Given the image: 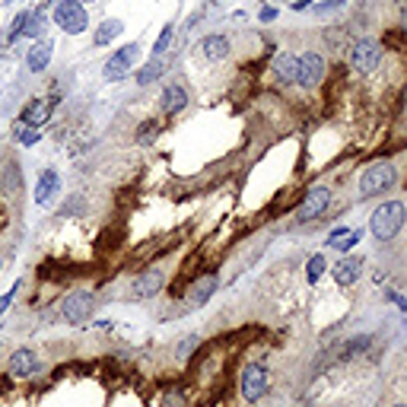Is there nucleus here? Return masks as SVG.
Returning <instances> with one entry per match:
<instances>
[{
    "mask_svg": "<svg viewBox=\"0 0 407 407\" xmlns=\"http://www.w3.org/2000/svg\"><path fill=\"white\" fill-rule=\"evenodd\" d=\"M270 76H274L280 86L296 83V57L287 55V51H280V55L274 57V64H270Z\"/></svg>",
    "mask_w": 407,
    "mask_h": 407,
    "instance_id": "15",
    "label": "nucleus"
},
{
    "mask_svg": "<svg viewBox=\"0 0 407 407\" xmlns=\"http://www.w3.org/2000/svg\"><path fill=\"white\" fill-rule=\"evenodd\" d=\"M16 290H20V283H16V287H13L10 293H4V296H0V315H7V309H10V303H13Z\"/></svg>",
    "mask_w": 407,
    "mask_h": 407,
    "instance_id": "26",
    "label": "nucleus"
},
{
    "mask_svg": "<svg viewBox=\"0 0 407 407\" xmlns=\"http://www.w3.org/2000/svg\"><path fill=\"white\" fill-rule=\"evenodd\" d=\"M198 344H200V338H188V340H181V344L175 347V353H179V357H185V353H188V350H194Z\"/></svg>",
    "mask_w": 407,
    "mask_h": 407,
    "instance_id": "27",
    "label": "nucleus"
},
{
    "mask_svg": "<svg viewBox=\"0 0 407 407\" xmlns=\"http://www.w3.org/2000/svg\"><path fill=\"white\" fill-rule=\"evenodd\" d=\"M55 22L67 35H80L90 29V16H86L83 0H61L55 7Z\"/></svg>",
    "mask_w": 407,
    "mask_h": 407,
    "instance_id": "3",
    "label": "nucleus"
},
{
    "mask_svg": "<svg viewBox=\"0 0 407 407\" xmlns=\"http://www.w3.org/2000/svg\"><path fill=\"white\" fill-rule=\"evenodd\" d=\"M363 347H369V338L350 340V344H347V357H350V353H359V350H363ZM347 357H344V359H347Z\"/></svg>",
    "mask_w": 407,
    "mask_h": 407,
    "instance_id": "28",
    "label": "nucleus"
},
{
    "mask_svg": "<svg viewBox=\"0 0 407 407\" xmlns=\"http://www.w3.org/2000/svg\"><path fill=\"white\" fill-rule=\"evenodd\" d=\"M172 35H175V29L172 26H166L163 32H159V39H156V45H153V57H159L163 51L169 48V42H172Z\"/></svg>",
    "mask_w": 407,
    "mask_h": 407,
    "instance_id": "25",
    "label": "nucleus"
},
{
    "mask_svg": "<svg viewBox=\"0 0 407 407\" xmlns=\"http://www.w3.org/2000/svg\"><path fill=\"white\" fill-rule=\"evenodd\" d=\"M51 55H55V42L42 39V42H35L32 48L26 51V67L32 70V74H42V70L51 64Z\"/></svg>",
    "mask_w": 407,
    "mask_h": 407,
    "instance_id": "14",
    "label": "nucleus"
},
{
    "mask_svg": "<svg viewBox=\"0 0 407 407\" xmlns=\"http://www.w3.org/2000/svg\"><path fill=\"white\" fill-rule=\"evenodd\" d=\"M121 29H125V26H121L118 20H105L102 26L96 29V45H109V42H115L118 35H121Z\"/></svg>",
    "mask_w": 407,
    "mask_h": 407,
    "instance_id": "21",
    "label": "nucleus"
},
{
    "mask_svg": "<svg viewBox=\"0 0 407 407\" xmlns=\"http://www.w3.org/2000/svg\"><path fill=\"white\" fill-rule=\"evenodd\" d=\"M137 57H140V45L137 42H127L125 48H118L115 55L105 61V67H102V76L109 80V83H118V80H125L127 74H131V67L137 64Z\"/></svg>",
    "mask_w": 407,
    "mask_h": 407,
    "instance_id": "5",
    "label": "nucleus"
},
{
    "mask_svg": "<svg viewBox=\"0 0 407 407\" xmlns=\"http://www.w3.org/2000/svg\"><path fill=\"white\" fill-rule=\"evenodd\" d=\"M159 105H163V111H166V115H179V111L188 105V90H185V86H179V83H169L166 90H163Z\"/></svg>",
    "mask_w": 407,
    "mask_h": 407,
    "instance_id": "18",
    "label": "nucleus"
},
{
    "mask_svg": "<svg viewBox=\"0 0 407 407\" xmlns=\"http://www.w3.org/2000/svg\"><path fill=\"white\" fill-rule=\"evenodd\" d=\"M163 287H166V274H163V270H144L137 280H131L127 296L131 299H153Z\"/></svg>",
    "mask_w": 407,
    "mask_h": 407,
    "instance_id": "10",
    "label": "nucleus"
},
{
    "mask_svg": "<svg viewBox=\"0 0 407 407\" xmlns=\"http://www.w3.org/2000/svg\"><path fill=\"white\" fill-rule=\"evenodd\" d=\"M57 191H61V175H57L55 169H45V172L39 175V185H35V204L48 207L51 200L57 198Z\"/></svg>",
    "mask_w": 407,
    "mask_h": 407,
    "instance_id": "12",
    "label": "nucleus"
},
{
    "mask_svg": "<svg viewBox=\"0 0 407 407\" xmlns=\"http://www.w3.org/2000/svg\"><path fill=\"white\" fill-rule=\"evenodd\" d=\"M61 315H64V322H70V324H83L86 318L92 315V293H86V290L67 293L61 303Z\"/></svg>",
    "mask_w": 407,
    "mask_h": 407,
    "instance_id": "9",
    "label": "nucleus"
},
{
    "mask_svg": "<svg viewBox=\"0 0 407 407\" xmlns=\"http://www.w3.org/2000/svg\"><path fill=\"white\" fill-rule=\"evenodd\" d=\"M338 7H344V0H331V4H318V13H328V10H338Z\"/></svg>",
    "mask_w": 407,
    "mask_h": 407,
    "instance_id": "30",
    "label": "nucleus"
},
{
    "mask_svg": "<svg viewBox=\"0 0 407 407\" xmlns=\"http://www.w3.org/2000/svg\"><path fill=\"white\" fill-rule=\"evenodd\" d=\"M347 233H350V226H340V229H334V233L331 235H328V245H331V249H334V245H338V242L340 239H344V235Z\"/></svg>",
    "mask_w": 407,
    "mask_h": 407,
    "instance_id": "29",
    "label": "nucleus"
},
{
    "mask_svg": "<svg viewBox=\"0 0 407 407\" xmlns=\"http://www.w3.org/2000/svg\"><path fill=\"white\" fill-rule=\"evenodd\" d=\"M331 200H334L331 188H324V185L312 188V191L305 194L303 200H299V207H296V223H309V220H315V216H322L324 210L331 207Z\"/></svg>",
    "mask_w": 407,
    "mask_h": 407,
    "instance_id": "6",
    "label": "nucleus"
},
{
    "mask_svg": "<svg viewBox=\"0 0 407 407\" xmlns=\"http://www.w3.org/2000/svg\"><path fill=\"white\" fill-rule=\"evenodd\" d=\"M51 111H55V99H32V102H26L20 121H26L29 127H42L51 121Z\"/></svg>",
    "mask_w": 407,
    "mask_h": 407,
    "instance_id": "11",
    "label": "nucleus"
},
{
    "mask_svg": "<svg viewBox=\"0 0 407 407\" xmlns=\"http://www.w3.org/2000/svg\"><path fill=\"white\" fill-rule=\"evenodd\" d=\"M20 35H29V39H35V42H42V35H45V16L42 13H29L26 26H22Z\"/></svg>",
    "mask_w": 407,
    "mask_h": 407,
    "instance_id": "22",
    "label": "nucleus"
},
{
    "mask_svg": "<svg viewBox=\"0 0 407 407\" xmlns=\"http://www.w3.org/2000/svg\"><path fill=\"white\" fill-rule=\"evenodd\" d=\"M198 51L204 61H223L229 55V39L226 35H207V39H200Z\"/></svg>",
    "mask_w": 407,
    "mask_h": 407,
    "instance_id": "17",
    "label": "nucleus"
},
{
    "mask_svg": "<svg viewBox=\"0 0 407 407\" xmlns=\"http://www.w3.org/2000/svg\"><path fill=\"white\" fill-rule=\"evenodd\" d=\"M401 32H404V39H407V7H404V13H401Z\"/></svg>",
    "mask_w": 407,
    "mask_h": 407,
    "instance_id": "31",
    "label": "nucleus"
},
{
    "mask_svg": "<svg viewBox=\"0 0 407 407\" xmlns=\"http://www.w3.org/2000/svg\"><path fill=\"white\" fill-rule=\"evenodd\" d=\"M394 181H398V172H394L392 163H373V166L359 175V198H379Z\"/></svg>",
    "mask_w": 407,
    "mask_h": 407,
    "instance_id": "2",
    "label": "nucleus"
},
{
    "mask_svg": "<svg viewBox=\"0 0 407 407\" xmlns=\"http://www.w3.org/2000/svg\"><path fill=\"white\" fill-rule=\"evenodd\" d=\"M214 290H216V277H200V280L194 283V290H191V296H188V303H191V305H204L210 296H214Z\"/></svg>",
    "mask_w": 407,
    "mask_h": 407,
    "instance_id": "19",
    "label": "nucleus"
},
{
    "mask_svg": "<svg viewBox=\"0 0 407 407\" xmlns=\"http://www.w3.org/2000/svg\"><path fill=\"white\" fill-rule=\"evenodd\" d=\"M324 80V57L315 51H305L303 57H296V86L303 90H315Z\"/></svg>",
    "mask_w": 407,
    "mask_h": 407,
    "instance_id": "7",
    "label": "nucleus"
},
{
    "mask_svg": "<svg viewBox=\"0 0 407 407\" xmlns=\"http://www.w3.org/2000/svg\"><path fill=\"white\" fill-rule=\"evenodd\" d=\"M7 4H16V0H7Z\"/></svg>",
    "mask_w": 407,
    "mask_h": 407,
    "instance_id": "34",
    "label": "nucleus"
},
{
    "mask_svg": "<svg viewBox=\"0 0 407 407\" xmlns=\"http://www.w3.org/2000/svg\"><path fill=\"white\" fill-rule=\"evenodd\" d=\"M10 373H13L16 379H29V375H35L39 373V357H35L29 347L13 350V357H10Z\"/></svg>",
    "mask_w": 407,
    "mask_h": 407,
    "instance_id": "13",
    "label": "nucleus"
},
{
    "mask_svg": "<svg viewBox=\"0 0 407 407\" xmlns=\"http://www.w3.org/2000/svg\"><path fill=\"white\" fill-rule=\"evenodd\" d=\"M163 70H166V61H150V64H144V67L137 70V86H150V83H156L159 76H163Z\"/></svg>",
    "mask_w": 407,
    "mask_h": 407,
    "instance_id": "20",
    "label": "nucleus"
},
{
    "mask_svg": "<svg viewBox=\"0 0 407 407\" xmlns=\"http://www.w3.org/2000/svg\"><path fill=\"white\" fill-rule=\"evenodd\" d=\"M359 274H363V261H359V258H340V261L331 268V277L340 283V287H350V283H357Z\"/></svg>",
    "mask_w": 407,
    "mask_h": 407,
    "instance_id": "16",
    "label": "nucleus"
},
{
    "mask_svg": "<svg viewBox=\"0 0 407 407\" xmlns=\"http://www.w3.org/2000/svg\"><path fill=\"white\" fill-rule=\"evenodd\" d=\"M379 64H382V48L373 42V39H359V42H353L350 67L357 70V74H373Z\"/></svg>",
    "mask_w": 407,
    "mask_h": 407,
    "instance_id": "8",
    "label": "nucleus"
},
{
    "mask_svg": "<svg viewBox=\"0 0 407 407\" xmlns=\"http://www.w3.org/2000/svg\"><path fill=\"white\" fill-rule=\"evenodd\" d=\"M268 388H270V375H268V369H264L261 363H249L245 369H242L239 392H242V398L249 401V404L261 401L264 394H268Z\"/></svg>",
    "mask_w": 407,
    "mask_h": 407,
    "instance_id": "4",
    "label": "nucleus"
},
{
    "mask_svg": "<svg viewBox=\"0 0 407 407\" xmlns=\"http://www.w3.org/2000/svg\"><path fill=\"white\" fill-rule=\"evenodd\" d=\"M404 220H407V207L401 200H388V204H379L369 216V233L375 235L379 242H388L404 229Z\"/></svg>",
    "mask_w": 407,
    "mask_h": 407,
    "instance_id": "1",
    "label": "nucleus"
},
{
    "mask_svg": "<svg viewBox=\"0 0 407 407\" xmlns=\"http://www.w3.org/2000/svg\"><path fill=\"white\" fill-rule=\"evenodd\" d=\"M359 239H363V229H350V233H347L344 239L334 245V249H338V251H350V249H357V245H359Z\"/></svg>",
    "mask_w": 407,
    "mask_h": 407,
    "instance_id": "24",
    "label": "nucleus"
},
{
    "mask_svg": "<svg viewBox=\"0 0 407 407\" xmlns=\"http://www.w3.org/2000/svg\"><path fill=\"white\" fill-rule=\"evenodd\" d=\"M394 407H407V404H394Z\"/></svg>",
    "mask_w": 407,
    "mask_h": 407,
    "instance_id": "33",
    "label": "nucleus"
},
{
    "mask_svg": "<svg viewBox=\"0 0 407 407\" xmlns=\"http://www.w3.org/2000/svg\"><path fill=\"white\" fill-rule=\"evenodd\" d=\"M324 268H328V261H324V255H312L309 264H305V280L309 283H318L324 274Z\"/></svg>",
    "mask_w": 407,
    "mask_h": 407,
    "instance_id": "23",
    "label": "nucleus"
},
{
    "mask_svg": "<svg viewBox=\"0 0 407 407\" xmlns=\"http://www.w3.org/2000/svg\"><path fill=\"white\" fill-rule=\"evenodd\" d=\"M0 270H4V258H0Z\"/></svg>",
    "mask_w": 407,
    "mask_h": 407,
    "instance_id": "32",
    "label": "nucleus"
}]
</instances>
